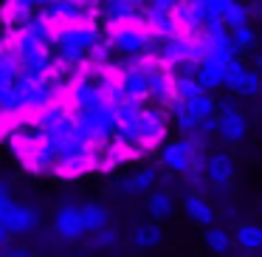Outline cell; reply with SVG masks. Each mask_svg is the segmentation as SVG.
Wrapping results in <instances>:
<instances>
[{
	"label": "cell",
	"mask_w": 262,
	"mask_h": 257,
	"mask_svg": "<svg viewBox=\"0 0 262 257\" xmlns=\"http://www.w3.org/2000/svg\"><path fill=\"white\" fill-rule=\"evenodd\" d=\"M99 34L91 23H65L57 29V40H54V48H57V60L65 65H79L88 60V51L96 46Z\"/></svg>",
	"instance_id": "1"
},
{
	"label": "cell",
	"mask_w": 262,
	"mask_h": 257,
	"mask_svg": "<svg viewBox=\"0 0 262 257\" xmlns=\"http://www.w3.org/2000/svg\"><path fill=\"white\" fill-rule=\"evenodd\" d=\"M152 40H155V34H149L144 26H136V20H133V23L113 26V31H110V43H113V48L119 54H124V57H136V54L149 51Z\"/></svg>",
	"instance_id": "2"
},
{
	"label": "cell",
	"mask_w": 262,
	"mask_h": 257,
	"mask_svg": "<svg viewBox=\"0 0 262 257\" xmlns=\"http://www.w3.org/2000/svg\"><path fill=\"white\" fill-rule=\"evenodd\" d=\"M54 232L62 240H79L88 234L85 221H82V206H59L54 215Z\"/></svg>",
	"instance_id": "3"
},
{
	"label": "cell",
	"mask_w": 262,
	"mask_h": 257,
	"mask_svg": "<svg viewBox=\"0 0 262 257\" xmlns=\"http://www.w3.org/2000/svg\"><path fill=\"white\" fill-rule=\"evenodd\" d=\"M200 150V144H194L192 139H183V142H172L164 147V153H161V161H164V167H169V170L175 172H189V167H192V159L194 153Z\"/></svg>",
	"instance_id": "4"
},
{
	"label": "cell",
	"mask_w": 262,
	"mask_h": 257,
	"mask_svg": "<svg viewBox=\"0 0 262 257\" xmlns=\"http://www.w3.org/2000/svg\"><path fill=\"white\" fill-rule=\"evenodd\" d=\"M245 130H248V122H245V116L239 113L237 108L223 110V113L217 116V136H220L223 142H228V144L243 142Z\"/></svg>",
	"instance_id": "5"
},
{
	"label": "cell",
	"mask_w": 262,
	"mask_h": 257,
	"mask_svg": "<svg viewBox=\"0 0 262 257\" xmlns=\"http://www.w3.org/2000/svg\"><path fill=\"white\" fill-rule=\"evenodd\" d=\"M136 127H138V133H141V142L147 144V150L155 147V144L164 139V133H166L164 113H161V110H144L141 119L136 122Z\"/></svg>",
	"instance_id": "6"
},
{
	"label": "cell",
	"mask_w": 262,
	"mask_h": 257,
	"mask_svg": "<svg viewBox=\"0 0 262 257\" xmlns=\"http://www.w3.org/2000/svg\"><path fill=\"white\" fill-rule=\"evenodd\" d=\"M116 82H119V88L124 91V96H130V99H147L149 96V76H147V71H141L138 65H133V63Z\"/></svg>",
	"instance_id": "7"
},
{
	"label": "cell",
	"mask_w": 262,
	"mask_h": 257,
	"mask_svg": "<svg viewBox=\"0 0 262 257\" xmlns=\"http://www.w3.org/2000/svg\"><path fill=\"white\" fill-rule=\"evenodd\" d=\"M206 178H209L211 187H226L234 181V161L226 153H214L206 161Z\"/></svg>",
	"instance_id": "8"
},
{
	"label": "cell",
	"mask_w": 262,
	"mask_h": 257,
	"mask_svg": "<svg viewBox=\"0 0 262 257\" xmlns=\"http://www.w3.org/2000/svg\"><path fill=\"white\" fill-rule=\"evenodd\" d=\"M102 14L110 26H121V23H133L138 17V6L133 0H99Z\"/></svg>",
	"instance_id": "9"
},
{
	"label": "cell",
	"mask_w": 262,
	"mask_h": 257,
	"mask_svg": "<svg viewBox=\"0 0 262 257\" xmlns=\"http://www.w3.org/2000/svg\"><path fill=\"white\" fill-rule=\"evenodd\" d=\"M194 76H198V82L203 85V91L211 93V91H217V88H223V82H226V63L206 57V60H200Z\"/></svg>",
	"instance_id": "10"
},
{
	"label": "cell",
	"mask_w": 262,
	"mask_h": 257,
	"mask_svg": "<svg viewBox=\"0 0 262 257\" xmlns=\"http://www.w3.org/2000/svg\"><path fill=\"white\" fill-rule=\"evenodd\" d=\"M3 226L9 229V234H26L37 226V212L31 206H17L14 204L9 209V215L3 218Z\"/></svg>",
	"instance_id": "11"
},
{
	"label": "cell",
	"mask_w": 262,
	"mask_h": 257,
	"mask_svg": "<svg viewBox=\"0 0 262 257\" xmlns=\"http://www.w3.org/2000/svg\"><path fill=\"white\" fill-rule=\"evenodd\" d=\"M183 209H186V215L192 218L194 223H200V226H214V209H211V204L200 192H189L186 198H183Z\"/></svg>",
	"instance_id": "12"
},
{
	"label": "cell",
	"mask_w": 262,
	"mask_h": 257,
	"mask_svg": "<svg viewBox=\"0 0 262 257\" xmlns=\"http://www.w3.org/2000/svg\"><path fill=\"white\" fill-rule=\"evenodd\" d=\"M113 110H116V122H119V125H136V122L141 119V113H144L141 99H130V96H124L121 102H116Z\"/></svg>",
	"instance_id": "13"
},
{
	"label": "cell",
	"mask_w": 262,
	"mask_h": 257,
	"mask_svg": "<svg viewBox=\"0 0 262 257\" xmlns=\"http://www.w3.org/2000/svg\"><path fill=\"white\" fill-rule=\"evenodd\" d=\"M161 238H164V232H161L158 223H141L133 232V246L136 249H155L161 243Z\"/></svg>",
	"instance_id": "14"
},
{
	"label": "cell",
	"mask_w": 262,
	"mask_h": 257,
	"mask_svg": "<svg viewBox=\"0 0 262 257\" xmlns=\"http://www.w3.org/2000/svg\"><path fill=\"white\" fill-rule=\"evenodd\" d=\"M147 209H149V215L152 218H169L172 215V209H175V201H172V195L166 192V189H158V192H152L149 195V201H147Z\"/></svg>",
	"instance_id": "15"
},
{
	"label": "cell",
	"mask_w": 262,
	"mask_h": 257,
	"mask_svg": "<svg viewBox=\"0 0 262 257\" xmlns=\"http://www.w3.org/2000/svg\"><path fill=\"white\" fill-rule=\"evenodd\" d=\"M234 240L243 249H262V226H256V223H239Z\"/></svg>",
	"instance_id": "16"
},
{
	"label": "cell",
	"mask_w": 262,
	"mask_h": 257,
	"mask_svg": "<svg viewBox=\"0 0 262 257\" xmlns=\"http://www.w3.org/2000/svg\"><path fill=\"white\" fill-rule=\"evenodd\" d=\"M200 93H206V91L198 82V76H175V99L192 102V99H198Z\"/></svg>",
	"instance_id": "17"
},
{
	"label": "cell",
	"mask_w": 262,
	"mask_h": 257,
	"mask_svg": "<svg viewBox=\"0 0 262 257\" xmlns=\"http://www.w3.org/2000/svg\"><path fill=\"white\" fill-rule=\"evenodd\" d=\"M82 221H85L88 232H99V229L107 226V209L99 204H85L82 206Z\"/></svg>",
	"instance_id": "18"
},
{
	"label": "cell",
	"mask_w": 262,
	"mask_h": 257,
	"mask_svg": "<svg viewBox=\"0 0 262 257\" xmlns=\"http://www.w3.org/2000/svg\"><path fill=\"white\" fill-rule=\"evenodd\" d=\"M203 243L209 246L214 254H226V251L231 249V238H228V232H226V229H220V226H206Z\"/></svg>",
	"instance_id": "19"
},
{
	"label": "cell",
	"mask_w": 262,
	"mask_h": 257,
	"mask_svg": "<svg viewBox=\"0 0 262 257\" xmlns=\"http://www.w3.org/2000/svg\"><path fill=\"white\" fill-rule=\"evenodd\" d=\"M245 71H248V68L239 63V57L228 60V63H226V82H223V88H228V91L237 93V88H239V82H243Z\"/></svg>",
	"instance_id": "20"
},
{
	"label": "cell",
	"mask_w": 262,
	"mask_h": 257,
	"mask_svg": "<svg viewBox=\"0 0 262 257\" xmlns=\"http://www.w3.org/2000/svg\"><path fill=\"white\" fill-rule=\"evenodd\" d=\"M237 93H239V96H245V99L259 96V93H262V76H259V71H245V76H243V82H239Z\"/></svg>",
	"instance_id": "21"
},
{
	"label": "cell",
	"mask_w": 262,
	"mask_h": 257,
	"mask_svg": "<svg viewBox=\"0 0 262 257\" xmlns=\"http://www.w3.org/2000/svg\"><path fill=\"white\" fill-rule=\"evenodd\" d=\"M192 6H194V12H198V17H200V23H203V26L223 20L220 9L214 6V0H192Z\"/></svg>",
	"instance_id": "22"
},
{
	"label": "cell",
	"mask_w": 262,
	"mask_h": 257,
	"mask_svg": "<svg viewBox=\"0 0 262 257\" xmlns=\"http://www.w3.org/2000/svg\"><path fill=\"white\" fill-rule=\"evenodd\" d=\"M223 23H226L228 31H231V29H239V26H245V23H248V9H245L243 3H237V0H234L231 9L223 14Z\"/></svg>",
	"instance_id": "23"
},
{
	"label": "cell",
	"mask_w": 262,
	"mask_h": 257,
	"mask_svg": "<svg viewBox=\"0 0 262 257\" xmlns=\"http://www.w3.org/2000/svg\"><path fill=\"white\" fill-rule=\"evenodd\" d=\"M186 105L200 116V119H206V116H214V113H217V102H214V96H211V93H200L198 99H192V102H186Z\"/></svg>",
	"instance_id": "24"
},
{
	"label": "cell",
	"mask_w": 262,
	"mask_h": 257,
	"mask_svg": "<svg viewBox=\"0 0 262 257\" xmlns=\"http://www.w3.org/2000/svg\"><path fill=\"white\" fill-rule=\"evenodd\" d=\"M155 178H158V172H155L152 167H147V170L136 172V175L130 178V192H147V189L155 184Z\"/></svg>",
	"instance_id": "25"
},
{
	"label": "cell",
	"mask_w": 262,
	"mask_h": 257,
	"mask_svg": "<svg viewBox=\"0 0 262 257\" xmlns=\"http://www.w3.org/2000/svg\"><path fill=\"white\" fill-rule=\"evenodd\" d=\"M116 240H119V234H116V229H110V226L99 229V232H91V246L93 249H110Z\"/></svg>",
	"instance_id": "26"
},
{
	"label": "cell",
	"mask_w": 262,
	"mask_h": 257,
	"mask_svg": "<svg viewBox=\"0 0 262 257\" xmlns=\"http://www.w3.org/2000/svg\"><path fill=\"white\" fill-rule=\"evenodd\" d=\"M231 37L239 46V51H248V48H254V43H256V37H254V31H251L248 23L239 26V29H231Z\"/></svg>",
	"instance_id": "27"
},
{
	"label": "cell",
	"mask_w": 262,
	"mask_h": 257,
	"mask_svg": "<svg viewBox=\"0 0 262 257\" xmlns=\"http://www.w3.org/2000/svg\"><path fill=\"white\" fill-rule=\"evenodd\" d=\"M203 136H209V133H217V116H206V119H200V127H198Z\"/></svg>",
	"instance_id": "28"
},
{
	"label": "cell",
	"mask_w": 262,
	"mask_h": 257,
	"mask_svg": "<svg viewBox=\"0 0 262 257\" xmlns=\"http://www.w3.org/2000/svg\"><path fill=\"white\" fill-rule=\"evenodd\" d=\"M178 3H181V0H152V6L161 9V12H175Z\"/></svg>",
	"instance_id": "29"
},
{
	"label": "cell",
	"mask_w": 262,
	"mask_h": 257,
	"mask_svg": "<svg viewBox=\"0 0 262 257\" xmlns=\"http://www.w3.org/2000/svg\"><path fill=\"white\" fill-rule=\"evenodd\" d=\"M231 3H234V0H214V6L220 9V14H226L228 9H231Z\"/></svg>",
	"instance_id": "30"
},
{
	"label": "cell",
	"mask_w": 262,
	"mask_h": 257,
	"mask_svg": "<svg viewBox=\"0 0 262 257\" xmlns=\"http://www.w3.org/2000/svg\"><path fill=\"white\" fill-rule=\"evenodd\" d=\"M3 257H31L29 251H23V249H12V251H6Z\"/></svg>",
	"instance_id": "31"
},
{
	"label": "cell",
	"mask_w": 262,
	"mask_h": 257,
	"mask_svg": "<svg viewBox=\"0 0 262 257\" xmlns=\"http://www.w3.org/2000/svg\"><path fill=\"white\" fill-rule=\"evenodd\" d=\"M0 201H9V184H0Z\"/></svg>",
	"instance_id": "32"
},
{
	"label": "cell",
	"mask_w": 262,
	"mask_h": 257,
	"mask_svg": "<svg viewBox=\"0 0 262 257\" xmlns=\"http://www.w3.org/2000/svg\"><path fill=\"white\" fill-rule=\"evenodd\" d=\"M6 240H9V229L0 223V243H6Z\"/></svg>",
	"instance_id": "33"
},
{
	"label": "cell",
	"mask_w": 262,
	"mask_h": 257,
	"mask_svg": "<svg viewBox=\"0 0 262 257\" xmlns=\"http://www.w3.org/2000/svg\"><path fill=\"white\" fill-rule=\"evenodd\" d=\"M133 3H136L138 9H144V6H152V0H133Z\"/></svg>",
	"instance_id": "34"
},
{
	"label": "cell",
	"mask_w": 262,
	"mask_h": 257,
	"mask_svg": "<svg viewBox=\"0 0 262 257\" xmlns=\"http://www.w3.org/2000/svg\"><path fill=\"white\" fill-rule=\"evenodd\" d=\"M256 71H259V76H262V57L256 60Z\"/></svg>",
	"instance_id": "35"
}]
</instances>
